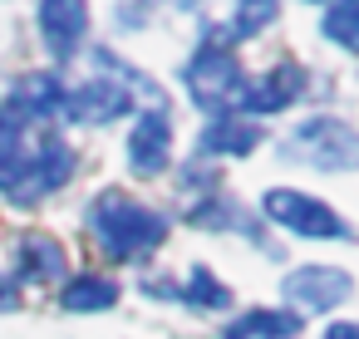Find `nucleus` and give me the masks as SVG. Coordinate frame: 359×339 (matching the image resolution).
Listing matches in <instances>:
<instances>
[{"label": "nucleus", "mask_w": 359, "mask_h": 339, "mask_svg": "<svg viewBox=\"0 0 359 339\" xmlns=\"http://www.w3.org/2000/svg\"><path fill=\"white\" fill-rule=\"evenodd\" d=\"M89 231L99 236V246L114 256V261H143L153 246L168 241V216L153 212L148 202L109 187L89 202Z\"/></svg>", "instance_id": "nucleus-1"}, {"label": "nucleus", "mask_w": 359, "mask_h": 339, "mask_svg": "<svg viewBox=\"0 0 359 339\" xmlns=\"http://www.w3.org/2000/svg\"><path fill=\"white\" fill-rule=\"evenodd\" d=\"M182 84H187V94H192V104H197L202 113H212V118H222V113L236 109V94H241L246 74H241V60L226 50L222 30H207V40L197 45V55H192L187 69H182Z\"/></svg>", "instance_id": "nucleus-2"}, {"label": "nucleus", "mask_w": 359, "mask_h": 339, "mask_svg": "<svg viewBox=\"0 0 359 339\" xmlns=\"http://www.w3.org/2000/svg\"><path fill=\"white\" fill-rule=\"evenodd\" d=\"M285 162H305V167H320V172H349L354 158H359V143H354V128L334 113H315L305 118L280 148H276Z\"/></svg>", "instance_id": "nucleus-3"}, {"label": "nucleus", "mask_w": 359, "mask_h": 339, "mask_svg": "<svg viewBox=\"0 0 359 339\" xmlns=\"http://www.w3.org/2000/svg\"><path fill=\"white\" fill-rule=\"evenodd\" d=\"M261 216L295 231V236H310V241H349V221L330 202H320L310 192H295V187H271L261 197Z\"/></svg>", "instance_id": "nucleus-4"}, {"label": "nucleus", "mask_w": 359, "mask_h": 339, "mask_svg": "<svg viewBox=\"0 0 359 339\" xmlns=\"http://www.w3.org/2000/svg\"><path fill=\"white\" fill-rule=\"evenodd\" d=\"M69 177H74V148L65 143V133L45 128V133H35V143H30V162H25L20 182H15L6 197H11L15 207H35V202L55 197Z\"/></svg>", "instance_id": "nucleus-5"}, {"label": "nucleus", "mask_w": 359, "mask_h": 339, "mask_svg": "<svg viewBox=\"0 0 359 339\" xmlns=\"http://www.w3.org/2000/svg\"><path fill=\"white\" fill-rule=\"evenodd\" d=\"M133 109H138V99H133V89H128L123 79L94 74V79L65 89V109H60V113H65L69 123H79V128H109V123L128 118Z\"/></svg>", "instance_id": "nucleus-6"}, {"label": "nucleus", "mask_w": 359, "mask_h": 339, "mask_svg": "<svg viewBox=\"0 0 359 339\" xmlns=\"http://www.w3.org/2000/svg\"><path fill=\"white\" fill-rule=\"evenodd\" d=\"M305 84H310V74H305L295 60H280V64L266 69L261 79H246V84H241V94H236V113H246V118L280 113V109H290V104L305 94Z\"/></svg>", "instance_id": "nucleus-7"}, {"label": "nucleus", "mask_w": 359, "mask_h": 339, "mask_svg": "<svg viewBox=\"0 0 359 339\" xmlns=\"http://www.w3.org/2000/svg\"><path fill=\"white\" fill-rule=\"evenodd\" d=\"M123 158L138 177H163L168 162H172V113L158 104V109H143L133 118V133L123 143Z\"/></svg>", "instance_id": "nucleus-8"}, {"label": "nucleus", "mask_w": 359, "mask_h": 339, "mask_svg": "<svg viewBox=\"0 0 359 339\" xmlns=\"http://www.w3.org/2000/svg\"><path fill=\"white\" fill-rule=\"evenodd\" d=\"M280 295H285L290 305H300V310L325 314V310H339V305L354 295V280H349V270H339V265H300V270H290V275L280 280Z\"/></svg>", "instance_id": "nucleus-9"}, {"label": "nucleus", "mask_w": 359, "mask_h": 339, "mask_svg": "<svg viewBox=\"0 0 359 339\" xmlns=\"http://www.w3.org/2000/svg\"><path fill=\"white\" fill-rule=\"evenodd\" d=\"M89 35V0H40V40L55 64H69Z\"/></svg>", "instance_id": "nucleus-10"}, {"label": "nucleus", "mask_w": 359, "mask_h": 339, "mask_svg": "<svg viewBox=\"0 0 359 339\" xmlns=\"http://www.w3.org/2000/svg\"><path fill=\"white\" fill-rule=\"evenodd\" d=\"M6 109H11V113H20L30 128H35V123H50V118H60V109H65V84H60V74H45V69L20 74V79H15V89L6 94Z\"/></svg>", "instance_id": "nucleus-11"}, {"label": "nucleus", "mask_w": 359, "mask_h": 339, "mask_svg": "<svg viewBox=\"0 0 359 339\" xmlns=\"http://www.w3.org/2000/svg\"><path fill=\"white\" fill-rule=\"evenodd\" d=\"M261 148V123L241 113H222L197 133V158H246Z\"/></svg>", "instance_id": "nucleus-12"}, {"label": "nucleus", "mask_w": 359, "mask_h": 339, "mask_svg": "<svg viewBox=\"0 0 359 339\" xmlns=\"http://www.w3.org/2000/svg\"><path fill=\"white\" fill-rule=\"evenodd\" d=\"M30 123L20 113H11L6 104H0V192H11L30 162Z\"/></svg>", "instance_id": "nucleus-13"}, {"label": "nucleus", "mask_w": 359, "mask_h": 339, "mask_svg": "<svg viewBox=\"0 0 359 339\" xmlns=\"http://www.w3.org/2000/svg\"><path fill=\"white\" fill-rule=\"evenodd\" d=\"M187 221L192 226H207V231H246L266 256H271V246H266V236H261V226L246 216V207L241 202H231V197H202L192 212H187Z\"/></svg>", "instance_id": "nucleus-14"}, {"label": "nucleus", "mask_w": 359, "mask_h": 339, "mask_svg": "<svg viewBox=\"0 0 359 339\" xmlns=\"http://www.w3.org/2000/svg\"><path fill=\"white\" fill-rule=\"evenodd\" d=\"M15 265H20V280H65V251L55 236H40V231L20 241Z\"/></svg>", "instance_id": "nucleus-15"}, {"label": "nucleus", "mask_w": 359, "mask_h": 339, "mask_svg": "<svg viewBox=\"0 0 359 339\" xmlns=\"http://www.w3.org/2000/svg\"><path fill=\"white\" fill-rule=\"evenodd\" d=\"M295 334H300V319L290 310H246L222 329V339H295Z\"/></svg>", "instance_id": "nucleus-16"}, {"label": "nucleus", "mask_w": 359, "mask_h": 339, "mask_svg": "<svg viewBox=\"0 0 359 339\" xmlns=\"http://www.w3.org/2000/svg\"><path fill=\"white\" fill-rule=\"evenodd\" d=\"M60 305H65L69 314H94V310L118 305V285H114L109 275H74V280L65 285Z\"/></svg>", "instance_id": "nucleus-17"}, {"label": "nucleus", "mask_w": 359, "mask_h": 339, "mask_svg": "<svg viewBox=\"0 0 359 339\" xmlns=\"http://www.w3.org/2000/svg\"><path fill=\"white\" fill-rule=\"evenodd\" d=\"M359 0H330V11L320 15V35L330 40V45H339L344 55H354L359 50Z\"/></svg>", "instance_id": "nucleus-18"}, {"label": "nucleus", "mask_w": 359, "mask_h": 339, "mask_svg": "<svg viewBox=\"0 0 359 339\" xmlns=\"http://www.w3.org/2000/svg\"><path fill=\"white\" fill-rule=\"evenodd\" d=\"M177 300L192 305V310H226V305H231V290H226L207 265H192V270H187V285L177 290Z\"/></svg>", "instance_id": "nucleus-19"}, {"label": "nucleus", "mask_w": 359, "mask_h": 339, "mask_svg": "<svg viewBox=\"0 0 359 339\" xmlns=\"http://www.w3.org/2000/svg\"><path fill=\"white\" fill-rule=\"evenodd\" d=\"M280 20V0H236L231 6V35L236 40H256Z\"/></svg>", "instance_id": "nucleus-20"}, {"label": "nucleus", "mask_w": 359, "mask_h": 339, "mask_svg": "<svg viewBox=\"0 0 359 339\" xmlns=\"http://www.w3.org/2000/svg\"><path fill=\"white\" fill-rule=\"evenodd\" d=\"M143 290H148L153 300H177V285H172V280H143Z\"/></svg>", "instance_id": "nucleus-21"}, {"label": "nucleus", "mask_w": 359, "mask_h": 339, "mask_svg": "<svg viewBox=\"0 0 359 339\" xmlns=\"http://www.w3.org/2000/svg\"><path fill=\"white\" fill-rule=\"evenodd\" d=\"M325 339H359V324L339 319V324H330V329H325Z\"/></svg>", "instance_id": "nucleus-22"}, {"label": "nucleus", "mask_w": 359, "mask_h": 339, "mask_svg": "<svg viewBox=\"0 0 359 339\" xmlns=\"http://www.w3.org/2000/svg\"><path fill=\"white\" fill-rule=\"evenodd\" d=\"M177 6H197V0H177Z\"/></svg>", "instance_id": "nucleus-23"}, {"label": "nucleus", "mask_w": 359, "mask_h": 339, "mask_svg": "<svg viewBox=\"0 0 359 339\" xmlns=\"http://www.w3.org/2000/svg\"><path fill=\"white\" fill-rule=\"evenodd\" d=\"M310 6H320V0H310Z\"/></svg>", "instance_id": "nucleus-24"}]
</instances>
